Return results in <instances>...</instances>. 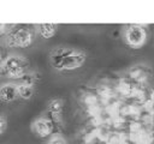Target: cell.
<instances>
[{
	"label": "cell",
	"instance_id": "6da1fadb",
	"mask_svg": "<svg viewBox=\"0 0 154 144\" xmlns=\"http://www.w3.org/2000/svg\"><path fill=\"white\" fill-rule=\"evenodd\" d=\"M87 55L84 52L67 48V47H58L52 50L49 55L51 65L58 71H73L79 68L85 62Z\"/></svg>",
	"mask_w": 154,
	"mask_h": 144
},
{
	"label": "cell",
	"instance_id": "7a4b0ae2",
	"mask_svg": "<svg viewBox=\"0 0 154 144\" xmlns=\"http://www.w3.org/2000/svg\"><path fill=\"white\" fill-rule=\"evenodd\" d=\"M28 68V61L17 55L7 56L0 67V72L10 78H20L23 74L26 73Z\"/></svg>",
	"mask_w": 154,
	"mask_h": 144
},
{
	"label": "cell",
	"instance_id": "3957f363",
	"mask_svg": "<svg viewBox=\"0 0 154 144\" xmlns=\"http://www.w3.org/2000/svg\"><path fill=\"white\" fill-rule=\"evenodd\" d=\"M124 40L130 47L140 48L147 41V30L143 25L130 24L124 30Z\"/></svg>",
	"mask_w": 154,
	"mask_h": 144
},
{
	"label": "cell",
	"instance_id": "277c9868",
	"mask_svg": "<svg viewBox=\"0 0 154 144\" xmlns=\"http://www.w3.org/2000/svg\"><path fill=\"white\" fill-rule=\"evenodd\" d=\"M34 35L29 29L20 28L11 30L6 36V43L8 47H28L32 43Z\"/></svg>",
	"mask_w": 154,
	"mask_h": 144
},
{
	"label": "cell",
	"instance_id": "5b68a950",
	"mask_svg": "<svg viewBox=\"0 0 154 144\" xmlns=\"http://www.w3.org/2000/svg\"><path fill=\"white\" fill-rule=\"evenodd\" d=\"M32 130L40 138H46V137L51 136V133L53 131V124L49 119L40 118V119L34 121Z\"/></svg>",
	"mask_w": 154,
	"mask_h": 144
},
{
	"label": "cell",
	"instance_id": "8992f818",
	"mask_svg": "<svg viewBox=\"0 0 154 144\" xmlns=\"http://www.w3.org/2000/svg\"><path fill=\"white\" fill-rule=\"evenodd\" d=\"M18 91L16 84H5L0 88V98L4 102H12L17 98Z\"/></svg>",
	"mask_w": 154,
	"mask_h": 144
},
{
	"label": "cell",
	"instance_id": "52a82bcc",
	"mask_svg": "<svg viewBox=\"0 0 154 144\" xmlns=\"http://www.w3.org/2000/svg\"><path fill=\"white\" fill-rule=\"evenodd\" d=\"M36 28H37V31H38V34H40L41 37H43V38H51V37H53L55 35L58 25L57 24H53V23H45V24L36 25Z\"/></svg>",
	"mask_w": 154,
	"mask_h": 144
},
{
	"label": "cell",
	"instance_id": "ba28073f",
	"mask_svg": "<svg viewBox=\"0 0 154 144\" xmlns=\"http://www.w3.org/2000/svg\"><path fill=\"white\" fill-rule=\"evenodd\" d=\"M17 91H18L19 97H22L23 100H29L34 95V86L32 85L19 84V85H17Z\"/></svg>",
	"mask_w": 154,
	"mask_h": 144
},
{
	"label": "cell",
	"instance_id": "9c48e42d",
	"mask_svg": "<svg viewBox=\"0 0 154 144\" xmlns=\"http://www.w3.org/2000/svg\"><path fill=\"white\" fill-rule=\"evenodd\" d=\"M63 107H64L63 101L55 98V100H52V101L48 103V112H49L51 114H53V115H58V114L61 113Z\"/></svg>",
	"mask_w": 154,
	"mask_h": 144
},
{
	"label": "cell",
	"instance_id": "30bf717a",
	"mask_svg": "<svg viewBox=\"0 0 154 144\" xmlns=\"http://www.w3.org/2000/svg\"><path fill=\"white\" fill-rule=\"evenodd\" d=\"M36 78H37V77H35V74H32V73H25V74H23V76L20 77V80H22L20 84L32 85V84L35 83V79H36Z\"/></svg>",
	"mask_w": 154,
	"mask_h": 144
},
{
	"label": "cell",
	"instance_id": "8fae6325",
	"mask_svg": "<svg viewBox=\"0 0 154 144\" xmlns=\"http://www.w3.org/2000/svg\"><path fill=\"white\" fill-rule=\"evenodd\" d=\"M130 76L132 77V78H136V79H140L141 77H144L146 74H144V72H143V70L140 67V66H135L131 71H130Z\"/></svg>",
	"mask_w": 154,
	"mask_h": 144
},
{
	"label": "cell",
	"instance_id": "7c38bea8",
	"mask_svg": "<svg viewBox=\"0 0 154 144\" xmlns=\"http://www.w3.org/2000/svg\"><path fill=\"white\" fill-rule=\"evenodd\" d=\"M48 144H66V142H65V139H64L63 137H60V136H55V137L51 138V140H49Z\"/></svg>",
	"mask_w": 154,
	"mask_h": 144
},
{
	"label": "cell",
	"instance_id": "4fadbf2b",
	"mask_svg": "<svg viewBox=\"0 0 154 144\" xmlns=\"http://www.w3.org/2000/svg\"><path fill=\"white\" fill-rule=\"evenodd\" d=\"M8 28H13V25H10V24H2V23H0V35H2V34H5V32H10L12 29H8Z\"/></svg>",
	"mask_w": 154,
	"mask_h": 144
},
{
	"label": "cell",
	"instance_id": "5bb4252c",
	"mask_svg": "<svg viewBox=\"0 0 154 144\" xmlns=\"http://www.w3.org/2000/svg\"><path fill=\"white\" fill-rule=\"evenodd\" d=\"M7 128V121L5 118L0 116V134H2Z\"/></svg>",
	"mask_w": 154,
	"mask_h": 144
},
{
	"label": "cell",
	"instance_id": "9a60e30c",
	"mask_svg": "<svg viewBox=\"0 0 154 144\" xmlns=\"http://www.w3.org/2000/svg\"><path fill=\"white\" fill-rule=\"evenodd\" d=\"M4 56H5V50H4V47L0 44V61L4 59ZM5 60V59H4Z\"/></svg>",
	"mask_w": 154,
	"mask_h": 144
}]
</instances>
